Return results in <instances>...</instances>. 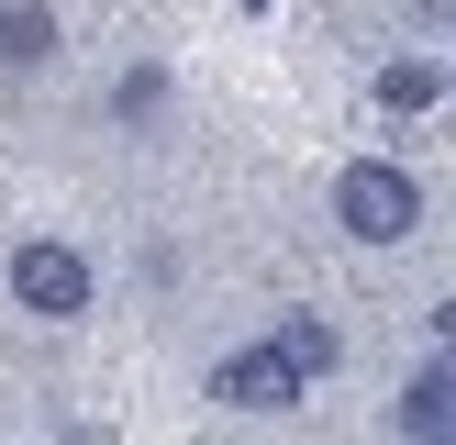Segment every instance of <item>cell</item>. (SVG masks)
Segmentation results:
<instances>
[{
  "label": "cell",
  "instance_id": "cell-1",
  "mask_svg": "<svg viewBox=\"0 0 456 445\" xmlns=\"http://www.w3.org/2000/svg\"><path fill=\"white\" fill-rule=\"evenodd\" d=\"M334 222H346L356 245H401L423 222V190H412V167H390V156H356L346 178H334Z\"/></svg>",
  "mask_w": 456,
  "mask_h": 445
},
{
  "label": "cell",
  "instance_id": "cell-2",
  "mask_svg": "<svg viewBox=\"0 0 456 445\" xmlns=\"http://www.w3.org/2000/svg\"><path fill=\"white\" fill-rule=\"evenodd\" d=\"M12 301L34 312V323H78V312L101 301V279H89V256H78V245H56V234H45V245H12Z\"/></svg>",
  "mask_w": 456,
  "mask_h": 445
},
{
  "label": "cell",
  "instance_id": "cell-3",
  "mask_svg": "<svg viewBox=\"0 0 456 445\" xmlns=\"http://www.w3.org/2000/svg\"><path fill=\"white\" fill-rule=\"evenodd\" d=\"M301 390H312V378L289 368L279 345H245V356H223V368H212V400H234V412H289Z\"/></svg>",
  "mask_w": 456,
  "mask_h": 445
},
{
  "label": "cell",
  "instance_id": "cell-4",
  "mask_svg": "<svg viewBox=\"0 0 456 445\" xmlns=\"http://www.w3.org/2000/svg\"><path fill=\"white\" fill-rule=\"evenodd\" d=\"M401 434L412 445H456V368H423L401 390Z\"/></svg>",
  "mask_w": 456,
  "mask_h": 445
},
{
  "label": "cell",
  "instance_id": "cell-5",
  "mask_svg": "<svg viewBox=\"0 0 456 445\" xmlns=\"http://www.w3.org/2000/svg\"><path fill=\"white\" fill-rule=\"evenodd\" d=\"M379 101H390V111H435L445 101V56H390V67H379Z\"/></svg>",
  "mask_w": 456,
  "mask_h": 445
},
{
  "label": "cell",
  "instance_id": "cell-6",
  "mask_svg": "<svg viewBox=\"0 0 456 445\" xmlns=\"http://www.w3.org/2000/svg\"><path fill=\"white\" fill-rule=\"evenodd\" d=\"M45 56H56V12H45V0L0 12V67H45Z\"/></svg>",
  "mask_w": 456,
  "mask_h": 445
},
{
  "label": "cell",
  "instance_id": "cell-7",
  "mask_svg": "<svg viewBox=\"0 0 456 445\" xmlns=\"http://www.w3.org/2000/svg\"><path fill=\"white\" fill-rule=\"evenodd\" d=\"M279 356H289L301 378H323V368H334V323H312V312H289V323H279Z\"/></svg>",
  "mask_w": 456,
  "mask_h": 445
},
{
  "label": "cell",
  "instance_id": "cell-8",
  "mask_svg": "<svg viewBox=\"0 0 456 445\" xmlns=\"http://www.w3.org/2000/svg\"><path fill=\"white\" fill-rule=\"evenodd\" d=\"M156 111H167V67H134L123 78V123H156Z\"/></svg>",
  "mask_w": 456,
  "mask_h": 445
},
{
  "label": "cell",
  "instance_id": "cell-9",
  "mask_svg": "<svg viewBox=\"0 0 456 445\" xmlns=\"http://www.w3.org/2000/svg\"><path fill=\"white\" fill-rule=\"evenodd\" d=\"M245 12H267V0H245Z\"/></svg>",
  "mask_w": 456,
  "mask_h": 445
}]
</instances>
